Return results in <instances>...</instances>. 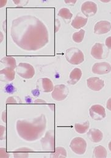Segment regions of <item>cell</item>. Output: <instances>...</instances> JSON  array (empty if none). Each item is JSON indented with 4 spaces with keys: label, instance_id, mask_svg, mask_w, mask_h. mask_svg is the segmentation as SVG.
I'll use <instances>...</instances> for the list:
<instances>
[{
    "label": "cell",
    "instance_id": "cell-16",
    "mask_svg": "<svg viewBox=\"0 0 111 158\" xmlns=\"http://www.w3.org/2000/svg\"><path fill=\"white\" fill-rule=\"evenodd\" d=\"M87 137L93 143H98L103 140V134L99 129L91 128L87 132Z\"/></svg>",
    "mask_w": 111,
    "mask_h": 158
},
{
    "label": "cell",
    "instance_id": "cell-2",
    "mask_svg": "<svg viewBox=\"0 0 111 158\" xmlns=\"http://www.w3.org/2000/svg\"><path fill=\"white\" fill-rule=\"evenodd\" d=\"M47 128V118L44 114L32 120H18L16 123V130L24 140L34 142L42 137Z\"/></svg>",
    "mask_w": 111,
    "mask_h": 158
},
{
    "label": "cell",
    "instance_id": "cell-32",
    "mask_svg": "<svg viewBox=\"0 0 111 158\" xmlns=\"http://www.w3.org/2000/svg\"><path fill=\"white\" fill-rule=\"evenodd\" d=\"M106 107H107V109L111 111V97L110 98L108 99V102H107V104H106Z\"/></svg>",
    "mask_w": 111,
    "mask_h": 158
},
{
    "label": "cell",
    "instance_id": "cell-8",
    "mask_svg": "<svg viewBox=\"0 0 111 158\" xmlns=\"http://www.w3.org/2000/svg\"><path fill=\"white\" fill-rule=\"evenodd\" d=\"M89 115L90 117L96 121L102 120L106 117L105 107L100 105H94L89 109Z\"/></svg>",
    "mask_w": 111,
    "mask_h": 158
},
{
    "label": "cell",
    "instance_id": "cell-34",
    "mask_svg": "<svg viewBox=\"0 0 111 158\" xmlns=\"http://www.w3.org/2000/svg\"><path fill=\"white\" fill-rule=\"evenodd\" d=\"M2 119L4 123H6V111H4L2 114Z\"/></svg>",
    "mask_w": 111,
    "mask_h": 158
},
{
    "label": "cell",
    "instance_id": "cell-31",
    "mask_svg": "<svg viewBox=\"0 0 111 158\" xmlns=\"http://www.w3.org/2000/svg\"><path fill=\"white\" fill-rule=\"evenodd\" d=\"M105 45L109 50H111V36L108 37L105 41Z\"/></svg>",
    "mask_w": 111,
    "mask_h": 158
},
{
    "label": "cell",
    "instance_id": "cell-23",
    "mask_svg": "<svg viewBox=\"0 0 111 158\" xmlns=\"http://www.w3.org/2000/svg\"><path fill=\"white\" fill-rule=\"evenodd\" d=\"M67 156V151L62 147H57L55 148V152H52L50 155V158H66Z\"/></svg>",
    "mask_w": 111,
    "mask_h": 158
},
{
    "label": "cell",
    "instance_id": "cell-19",
    "mask_svg": "<svg viewBox=\"0 0 111 158\" xmlns=\"http://www.w3.org/2000/svg\"><path fill=\"white\" fill-rule=\"evenodd\" d=\"M34 150L28 147H21L14 150L13 156L14 158H28L29 153L33 152Z\"/></svg>",
    "mask_w": 111,
    "mask_h": 158
},
{
    "label": "cell",
    "instance_id": "cell-25",
    "mask_svg": "<svg viewBox=\"0 0 111 158\" xmlns=\"http://www.w3.org/2000/svg\"><path fill=\"white\" fill-rule=\"evenodd\" d=\"M84 35H85V30L81 29L80 31L73 33L72 35L73 40L77 44L81 43L83 40Z\"/></svg>",
    "mask_w": 111,
    "mask_h": 158
},
{
    "label": "cell",
    "instance_id": "cell-18",
    "mask_svg": "<svg viewBox=\"0 0 111 158\" xmlns=\"http://www.w3.org/2000/svg\"><path fill=\"white\" fill-rule=\"evenodd\" d=\"M88 19L87 17H84L80 14L76 15L72 22L71 25L75 29H79L85 27L87 23Z\"/></svg>",
    "mask_w": 111,
    "mask_h": 158
},
{
    "label": "cell",
    "instance_id": "cell-17",
    "mask_svg": "<svg viewBox=\"0 0 111 158\" xmlns=\"http://www.w3.org/2000/svg\"><path fill=\"white\" fill-rule=\"evenodd\" d=\"M83 75L81 70L80 68H75L70 73L69 79L67 83L70 85H75L81 79Z\"/></svg>",
    "mask_w": 111,
    "mask_h": 158
},
{
    "label": "cell",
    "instance_id": "cell-3",
    "mask_svg": "<svg viewBox=\"0 0 111 158\" xmlns=\"http://www.w3.org/2000/svg\"><path fill=\"white\" fill-rule=\"evenodd\" d=\"M66 60L72 65H79L84 60L83 52L78 48L72 47L67 49L65 53Z\"/></svg>",
    "mask_w": 111,
    "mask_h": 158
},
{
    "label": "cell",
    "instance_id": "cell-5",
    "mask_svg": "<svg viewBox=\"0 0 111 158\" xmlns=\"http://www.w3.org/2000/svg\"><path fill=\"white\" fill-rule=\"evenodd\" d=\"M17 73L23 79L32 78L35 75L34 67L29 63L21 62L17 67Z\"/></svg>",
    "mask_w": 111,
    "mask_h": 158
},
{
    "label": "cell",
    "instance_id": "cell-33",
    "mask_svg": "<svg viewBox=\"0 0 111 158\" xmlns=\"http://www.w3.org/2000/svg\"><path fill=\"white\" fill-rule=\"evenodd\" d=\"M34 103H39V104H42V103H47V102L42 99H37L34 102Z\"/></svg>",
    "mask_w": 111,
    "mask_h": 158
},
{
    "label": "cell",
    "instance_id": "cell-21",
    "mask_svg": "<svg viewBox=\"0 0 111 158\" xmlns=\"http://www.w3.org/2000/svg\"><path fill=\"white\" fill-rule=\"evenodd\" d=\"M108 152L105 147L102 145L96 147L93 151V158H105L107 157Z\"/></svg>",
    "mask_w": 111,
    "mask_h": 158
},
{
    "label": "cell",
    "instance_id": "cell-7",
    "mask_svg": "<svg viewBox=\"0 0 111 158\" xmlns=\"http://www.w3.org/2000/svg\"><path fill=\"white\" fill-rule=\"evenodd\" d=\"M69 89L64 84H58L54 87L52 92L51 97L53 100L57 102H61L64 100L68 95Z\"/></svg>",
    "mask_w": 111,
    "mask_h": 158
},
{
    "label": "cell",
    "instance_id": "cell-10",
    "mask_svg": "<svg viewBox=\"0 0 111 158\" xmlns=\"http://www.w3.org/2000/svg\"><path fill=\"white\" fill-rule=\"evenodd\" d=\"M93 73L95 75H106L111 72V65L106 62L95 63L92 69Z\"/></svg>",
    "mask_w": 111,
    "mask_h": 158
},
{
    "label": "cell",
    "instance_id": "cell-27",
    "mask_svg": "<svg viewBox=\"0 0 111 158\" xmlns=\"http://www.w3.org/2000/svg\"><path fill=\"white\" fill-rule=\"evenodd\" d=\"M12 84H10L7 85L5 87L4 89H5V90H6V92L9 93V94H12V93H14V92L15 91V87H14V86Z\"/></svg>",
    "mask_w": 111,
    "mask_h": 158
},
{
    "label": "cell",
    "instance_id": "cell-28",
    "mask_svg": "<svg viewBox=\"0 0 111 158\" xmlns=\"http://www.w3.org/2000/svg\"><path fill=\"white\" fill-rule=\"evenodd\" d=\"M6 104H17L18 103H20V102H18L17 100V99H15V97H9L6 100Z\"/></svg>",
    "mask_w": 111,
    "mask_h": 158
},
{
    "label": "cell",
    "instance_id": "cell-12",
    "mask_svg": "<svg viewBox=\"0 0 111 158\" xmlns=\"http://www.w3.org/2000/svg\"><path fill=\"white\" fill-rule=\"evenodd\" d=\"M87 87L92 90L100 91L105 86V81L98 77H90L87 79Z\"/></svg>",
    "mask_w": 111,
    "mask_h": 158
},
{
    "label": "cell",
    "instance_id": "cell-14",
    "mask_svg": "<svg viewBox=\"0 0 111 158\" xmlns=\"http://www.w3.org/2000/svg\"><path fill=\"white\" fill-rule=\"evenodd\" d=\"M15 77V72L10 67H6L0 71V78L2 82H11Z\"/></svg>",
    "mask_w": 111,
    "mask_h": 158
},
{
    "label": "cell",
    "instance_id": "cell-1",
    "mask_svg": "<svg viewBox=\"0 0 111 158\" xmlns=\"http://www.w3.org/2000/svg\"><path fill=\"white\" fill-rule=\"evenodd\" d=\"M10 37L22 50L36 52L49 42V32L45 25L35 16H20L12 22Z\"/></svg>",
    "mask_w": 111,
    "mask_h": 158
},
{
    "label": "cell",
    "instance_id": "cell-20",
    "mask_svg": "<svg viewBox=\"0 0 111 158\" xmlns=\"http://www.w3.org/2000/svg\"><path fill=\"white\" fill-rule=\"evenodd\" d=\"M58 16L61 17L65 23H69L73 17V14L68 8H61L58 12Z\"/></svg>",
    "mask_w": 111,
    "mask_h": 158
},
{
    "label": "cell",
    "instance_id": "cell-37",
    "mask_svg": "<svg viewBox=\"0 0 111 158\" xmlns=\"http://www.w3.org/2000/svg\"><path fill=\"white\" fill-rule=\"evenodd\" d=\"M2 39H3V34H2V32H1V42H2Z\"/></svg>",
    "mask_w": 111,
    "mask_h": 158
},
{
    "label": "cell",
    "instance_id": "cell-11",
    "mask_svg": "<svg viewBox=\"0 0 111 158\" xmlns=\"http://www.w3.org/2000/svg\"><path fill=\"white\" fill-rule=\"evenodd\" d=\"M81 12L87 17L94 16L97 12V5L92 1H85L81 6Z\"/></svg>",
    "mask_w": 111,
    "mask_h": 158
},
{
    "label": "cell",
    "instance_id": "cell-35",
    "mask_svg": "<svg viewBox=\"0 0 111 158\" xmlns=\"http://www.w3.org/2000/svg\"><path fill=\"white\" fill-rule=\"evenodd\" d=\"M65 1V2L66 3V4H72V5H73V4H74L76 2V1Z\"/></svg>",
    "mask_w": 111,
    "mask_h": 158
},
{
    "label": "cell",
    "instance_id": "cell-13",
    "mask_svg": "<svg viewBox=\"0 0 111 158\" xmlns=\"http://www.w3.org/2000/svg\"><path fill=\"white\" fill-rule=\"evenodd\" d=\"M111 30V23L106 20H101L97 22L94 27V33L101 35L108 33Z\"/></svg>",
    "mask_w": 111,
    "mask_h": 158
},
{
    "label": "cell",
    "instance_id": "cell-22",
    "mask_svg": "<svg viewBox=\"0 0 111 158\" xmlns=\"http://www.w3.org/2000/svg\"><path fill=\"white\" fill-rule=\"evenodd\" d=\"M1 62L7 67H10L13 69H17V62L14 57L12 56H6L1 59Z\"/></svg>",
    "mask_w": 111,
    "mask_h": 158
},
{
    "label": "cell",
    "instance_id": "cell-30",
    "mask_svg": "<svg viewBox=\"0 0 111 158\" xmlns=\"http://www.w3.org/2000/svg\"><path fill=\"white\" fill-rule=\"evenodd\" d=\"M17 5L19 6H25L26 4H28V1H13Z\"/></svg>",
    "mask_w": 111,
    "mask_h": 158
},
{
    "label": "cell",
    "instance_id": "cell-29",
    "mask_svg": "<svg viewBox=\"0 0 111 158\" xmlns=\"http://www.w3.org/2000/svg\"><path fill=\"white\" fill-rule=\"evenodd\" d=\"M0 152H1V158H7L10 156L9 154L6 153V148H0Z\"/></svg>",
    "mask_w": 111,
    "mask_h": 158
},
{
    "label": "cell",
    "instance_id": "cell-9",
    "mask_svg": "<svg viewBox=\"0 0 111 158\" xmlns=\"http://www.w3.org/2000/svg\"><path fill=\"white\" fill-rule=\"evenodd\" d=\"M54 85L52 81L48 78H43L39 79L37 81V89L42 92L48 93L53 92Z\"/></svg>",
    "mask_w": 111,
    "mask_h": 158
},
{
    "label": "cell",
    "instance_id": "cell-4",
    "mask_svg": "<svg viewBox=\"0 0 111 158\" xmlns=\"http://www.w3.org/2000/svg\"><path fill=\"white\" fill-rule=\"evenodd\" d=\"M40 143L43 151L53 152L55 150V133L54 130L46 132L45 136L41 139Z\"/></svg>",
    "mask_w": 111,
    "mask_h": 158
},
{
    "label": "cell",
    "instance_id": "cell-36",
    "mask_svg": "<svg viewBox=\"0 0 111 158\" xmlns=\"http://www.w3.org/2000/svg\"><path fill=\"white\" fill-rule=\"evenodd\" d=\"M1 2V7H4L5 5H6V4L7 3V1H0Z\"/></svg>",
    "mask_w": 111,
    "mask_h": 158
},
{
    "label": "cell",
    "instance_id": "cell-6",
    "mask_svg": "<svg viewBox=\"0 0 111 158\" xmlns=\"http://www.w3.org/2000/svg\"><path fill=\"white\" fill-rule=\"evenodd\" d=\"M70 148L72 152L78 155H83L87 149V142L81 137L73 139L70 144Z\"/></svg>",
    "mask_w": 111,
    "mask_h": 158
},
{
    "label": "cell",
    "instance_id": "cell-24",
    "mask_svg": "<svg viewBox=\"0 0 111 158\" xmlns=\"http://www.w3.org/2000/svg\"><path fill=\"white\" fill-rule=\"evenodd\" d=\"M90 127V122L87 120L83 123H76L75 125V131L79 134H84L88 130Z\"/></svg>",
    "mask_w": 111,
    "mask_h": 158
},
{
    "label": "cell",
    "instance_id": "cell-38",
    "mask_svg": "<svg viewBox=\"0 0 111 158\" xmlns=\"http://www.w3.org/2000/svg\"><path fill=\"white\" fill-rule=\"evenodd\" d=\"M108 147H109V150L111 152V140L109 142V144H108Z\"/></svg>",
    "mask_w": 111,
    "mask_h": 158
},
{
    "label": "cell",
    "instance_id": "cell-15",
    "mask_svg": "<svg viewBox=\"0 0 111 158\" xmlns=\"http://www.w3.org/2000/svg\"><path fill=\"white\" fill-rule=\"evenodd\" d=\"M104 45L100 43H96L92 48L90 54L95 59L100 60L103 58L104 54Z\"/></svg>",
    "mask_w": 111,
    "mask_h": 158
},
{
    "label": "cell",
    "instance_id": "cell-26",
    "mask_svg": "<svg viewBox=\"0 0 111 158\" xmlns=\"http://www.w3.org/2000/svg\"><path fill=\"white\" fill-rule=\"evenodd\" d=\"M0 132H1V134H0V138H1V140H4L6 139V128L5 127L2 126V125H1L0 126Z\"/></svg>",
    "mask_w": 111,
    "mask_h": 158
}]
</instances>
